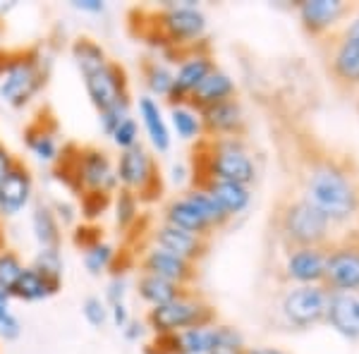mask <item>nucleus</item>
<instances>
[{
  "instance_id": "f257e3e1",
  "label": "nucleus",
  "mask_w": 359,
  "mask_h": 354,
  "mask_svg": "<svg viewBox=\"0 0 359 354\" xmlns=\"http://www.w3.org/2000/svg\"><path fill=\"white\" fill-rule=\"evenodd\" d=\"M201 179L249 184L257 179V165L242 139L201 137L192 151V184Z\"/></svg>"
},
{
  "instance_id": "f03ea898",
  "label": "nucleus",
  "mask_w": 359,
  "mask_h": 354,
  "mask_svg": "<svg viewBox=\"0 0 359 354\" xmlns=\"http://www.w3.org/2000/svg\"><path fill=\"white\" fill-rule=\"evenodd\" d=\"M273 228L287 252L302 247H328L335 225L304 196H280L273 208Z\"/></svg>"
},
{
  "instance_id": "7ed1b4c3",
  "label": "nucleus",
  "mask_w": 359,
  "mask_h": 354,
  "mask_svg": "<svg viewBox=\"0 0 359 354\" xmlns=\"http://www.w3.org/2000/svg\"><path fill=\"white\" fill-rule=\"evenodd\" d=\"M149 34L147 36L158 39V46L172 50V53H184V50H192L194 46L206 34V15L192 3V0H184L182 5H165L163 10L154 13L149 17Z\"/></svg>"
},
{
  "instance_id": "20e7f679",
  "label": "nucleus",
  "mask_w": 359,
  "mask_h": 354,
  "mask_svg": "<svg viewBox=\"0 0 359 354\" xmlns=\"http://www.w3.org/2000/svg\"><path fill=\"white\" fill-rule=\"evenodd\" d=\"M48 82V69L36 48L15 50L0 65V98L13 108H25Z\"/></svg>"
},
{
  "instance_id": "39448f33",
  "label": "nucleus",
  "mask_w": 359,
  "mask_h": 354,
  "mask_svg": "<svg viewBox=\"0 0 359 354\" xmlns=\"http://www.w3.org/2000/svg\"><path fill=\"white\" fill-rule=\"evenodd\" d=\"M213 323H218V313L211 301H206L196 290H189L182 297L168 301L163 306H154L147 313V326L156 335L180 333V330L213 326Z\"/></svg>"
},
{
  "instance_id": "423d86ee",
  "label": "nucleus",
  "mask_w": 359,
  "mask_h": 354,
  "mask_svg": "<svg viewBox=\"0 0 359 354\" xmlns=\"http://www.w3.org/2000/svg\"><path fill=\"white\" fill-rule=\"evenodd\" d=\"M115 175H118L120 189H127L139 196V201H151L163 189L158 163L142 144L120 151L115 161Z\"/></svg>"
},
{
  "instance_id": "0eeeda50",
  "label": "nucleus",
  "mask_w": 359,
  "mask_h": 354,
  "mask_svg": "<svg viewBox=\"0 0 359 354\" xmlns=\"http://www.w3.org/2000/svg\"><path fill=\"white\" fill-rule=\"evenodd\" d=\"M67 179L72 187H77L84 194H106L111 196L118 191V175L115 163L103 149L84 147L77 151L72 163L67 165Z\"/></svg>"
},
{
  "instance_id": "6e6552de",
  "label": "nucleus",
  "mask_w": 359,
  "mask_h": 354,
  "mask_svg": "<svg viewBox=\"0 0 359 354\" xmlns=\"http://www.w3.org/2000/svg\"><path fill=\"white\" fill-rule=\"evenodd\" d=\"M323 285L331 292H359V232L347 230L331 242Z\"/></svg>"
},
{
  "instance_id": "1a4fd4ad",
  "label": "nucleus",
  "mask_w": 359,
  "mask_h": 354,
  "mask_svg": "<svg viewBox=\"0 0 359 354\" xmlns=\"http://www.w3.org/2000/svg\"><path fill=\"white\" fill-rule=\"evenodd\" d=\"M331 290L326 285H294L280 301L283 318L292 328L306 330L326 321V306Z\"/></svg>"
},
{
  "instance_id": "9d476101",
  "label": "nucleus",
  "mask_w": 359,
  "mask_h": 354,
  "mask_svg": "<svg viewBox=\"0 0 359 354\" xmlns=\"http://www.w3.org/2000/svg\"><path fill=\"white\" fill-rule=\"evenodd\" d=\"M82 79H84L86 96H89L91 106H94L98 113H106V110L123 106V103H132L127 72L118 62L108 60L101 69L86 74Z\"/></svg>"
},
{
  "instance_id": "9b49d317",
  "label": "nucleus",
  "mask_w": 359,
  "mask_h": 354,
  "mask_svg": "<svg viewBox=\"0 0 359 354\" xmlns=\"http://www.w3.org/2000/svg\"><path fill=\"white\" fill-rule=\"evenodd\" d=\"M139 268H142V273H149V275L175 282L180 287H192L199 280V266L161 247L147 249L139 259Z\"/></svg>"
},
{
  "instance_id": "f8f14e48",
  "label": "nucleus",
  "mask_w": 359,
  "mask_h": 354,
  "mask_svg": "<svg viewBox=\"0 0 359 354\" xmlns=\"http://www.w3.org/2000/svg\"><path fill=\"white\" fill-rule=\"evenodd\" d=\"M216 69V60L208 50H201L199 46H194L192 50H187V55H182L180 67L172 79V91L168 96V103L172 106H184L189 94L199 86L208 74Z\"/></svg>"
},
{
  "instance_id": "ddd939ff",
  "label": "nucleus",
  "mask_w": 359,
  "mask_h": 354,
  "mask_svg": "<svg viewBox=\"0 0 359 354\" xmlns=\"http://www.w3.org/2000/svg\"><path fill=\"white\" fill-rule=\"evenodd\" d=\"M304 32L314 39H323L343 25L347 15L355 13V5L345 0H304L297 8Z\"/></svg>"
},
{
  "instance_id": "4468645a",
  "label": "nucleus",
  "mask_w": 359,
  "mask_h": 354,
  "mask_svg": "<svg viewBox=\"0 0 359 354\" xmlns=\"http://www.w3.org/2000/svg\"><path fill=\"white\" fill-rule=\"evenodd\" d=\"M201 137H233L242 139L247 132V118L237 98H228L216 106L199 110Z\"/></svg>"
},
{
  "instance_id": "2eb2a0df",
  "label": "nucleus",
  "mask_w": 359,
  "mask_h": 354,
  "mask_svg": "<svg viewBox=\"0 0 359 354\" xmlns=\"http://www.w3.org/2000/svg\"><path fill=\"white\" fill-rule=\"evenodd\" d=\"M328 247H302L287 252L285 266H283L287 280L297 285H323Z\"/></svg>"
},
{
  "instance_id": "dca6fc26",
  "label": "nucleus",
  "mask_w": 359,
  "mask_h": 354,
  "mask_svg": "<svg viewBox=\"0 0 359 354\" xmlns=\"http://www.w3.org/2000/svg\"><path fill=\"white\" fill-rule=\"evenodd\" d=\"M34 194V177L32 170L17 161L13 170L0 179V216L10 218L27 208Z\"/></svg>"
},
{
  "instance_id": "f3484780",
  "label": "nucleus",
  "mask_w": 359,
  "mask_h": 354,
  "mask_svg": "<svg viewBox=\"0 0 359 354\" xmlns=\"http://www.w3.org/2000/svg\"><path fill=\"white\" fill-rule=\"evenodd\" d=\"M154 247H161V249H165V252H172V254H177V257L192 261V264H199L208 254V249H211V240L192 235V232L177 230L168 223H161L158 228L154 230Z\"/></svg>"
},
{
  "instance_id": "a211bd4d",
  "label": "nucleus",
  "mask_w": 359,
  "mask_h": 354,
  "mask_svg": "<svg viewBox=\"0 0 359 354\" xmlns=\"http://www.w3.org/2000/svg\"><path fill=\"white\" fill-rule=\"evenodd\" d=\"M335 333L347 340H359V292H331L326 321Z\"/></svg>"
},
{
  "instance_id": "6ab92c4d",
  "label": "nucleus",
  "mask_w": 359,
  "mask_h": 354,
  "mask_svg": "<svg viewBox=\"0 0 359 354\" xmlns=\"http://www.w3.org/2000/svg\"><path fill=\"white\" fill-rule=\"evenodd\" d=\"M235 91H237V86L233 82V77H230L228 72H223V69H213L211 74L201 82L196 89L189 94L187 98V103L184 106H189L192 110H204L208 106H216V103H221V101H228V98H235Z\"/></svg>"
},
{
  "instance_id": "aec40b11",
  "label": "nucleus",
  "mask_w": 359,
  "mask_h": 354,
  "mask_svg": "<svg viewBox=\"0 0 359 354\" xmlns=\"http://www.w3.org/2000/svg\"><path fill=\"white\" fill-rule=\"evenodd\" d=\"M163 213H165L163 223L172 225V228H177V230L192 232V235H199V237H206V240H211L213 228L208 225V220L201 216L199 211H196V206L184 194L168 201Z\"/></svg>"
},
{
  "instance_id": "412c9836",
  "label": "nucleus",
  "mask_w": 359,
  "mask_h": 354,
  "mask_svg": "<svg viewBox=\"0 0 359 354\" xmlns=\"http://www.w3.org/2000/svg\"><path fill=\"white\" fill-rule=\"evenodd\" d=\"M192 187L204 189L206 194H211L216 199V204L228 213L230 218L240 216L242 211L249 206L252 201V191L245 184L237 182H223V179H201V182H194Z\"/></svg>"
},
{
  "instance_id": "4be33fe9",
  "label": "nucleus",
  "mask_w": 359,
  "mask_h": 354,
  "mask_svg": "<svg viewBox=\"0 0 359 354\" xmlns=\"http://www.w3.org/2000/svg\"><path fill=\"white\" fill-rule=\"evenodd\" d=\"M137 110H139V120L144 125V132H147L151 147L158 151V154H165L170 149V130H168V123L161 113L158 101L151 96H139L137 101Z\"/></svg>"
},
{
  "instance_id": "5701e85b",
  "label": "nucleus",
  "mask_w": 359,
  "mask_h": 354,
  "mask_svg": "<svg viewBox=\"0 0 359 354\" xmlns=\"http://www.w3.org/2000/svg\"><path fill=\"white\" fill-rule=\"evenodd\" d=\"M27 149L36 156L41 163H55L60 158V147L55 139V127H48V118L39 115V120H34L25 132Z\"/></svg>"
},
{
  "instance_id": "b1692460",
  "label": "nucleus",
  "mask_w": 359,
  "mask_h": 354,
  "mask_svg": "<svg viewBox=\"0 0 359 354\" xmlns=\"http://www.w3.org/2000/svg\"><path fill=\"white\" fill-rule=\"evenodd\" d=\"M57 290H60V282L48 280V278L41 275L34 266H25V271L17 278L10 297L22 299V301H43L57 294Z\"/></svg>"
},
{
  "instance_id": "393cba45",
  "label": "nucleus",
  "mask_w": 359,
  "mask_h": 354,
  "mask_svg": "<svg viewBox=\"0 0 359 354\" xmlns=\"http://www.w3.org/2000/svg\"><path fill=\"white\" fill-rule=\"evenodd\" d=\"M194 287H180L175 282H168L163 278H156V275H149V273H142L137 280V294L147 301L149 306H163L168 301L182 297L184 292H189Z\"/></svg>"
},
{
  "instance_id": "a878e982",
  "label": "nucleus",
  "mask_w": 359,
  "mask_h": 354,
  "mask_svg": "<svg viewBox=\"0 0 359 354\" xmlns=\"http://www.w3.org/2000/svg\"><path fill=\"white\" fill-rule=\"evenodd\" d=\"M32 230L39 242V249H60L62 228H60V220H57L53 213V206H48V204L34 206Z\"/></svg>"
},
{
  "instance_id": "bb28decb",
  "label": "nucleus",
  "mask_w": 359,
  "mask_h": 354,
  "mask_svg": "<svg viewBox=\"0 0 359 354\" xmlns=\"http://www.w3.org/2000/svg\"><path fill=\"white\" fill-rule=\"evenodd\" d=\"M72 60L77 69L82 72V77L86 74L96 72V69H101L103 65L108 62V53L103 50V46L94 41V39L89 36H79L77 41L72 43Z\"/></svg>"
},
{
  "instance_id": "cd10ccee",
  "label": "nucleus",
  "mask_w": 359,
  "mask_h": 354,
  "mask_svg": "<svg viewBox=\"0 0 359 354\" xmlns=\"http://www.w3.org/2000/svg\"><path fill=\"white\" fill-rule=\"evenodd\" d=\"M144 72V84H147L149 94L158 96V98H168L172 91V79H175V72L161 60H147L142 65Z\"/></svg>"
},
{
  "instance_id": "c85d7f7f",
  "label": "nucleus",
  "mask_w": 359,
  "mask_h": 354,
  "mask_svg": "<svg viewBox=\"0 0 359 354\" xmlns=\"http://www.w3.org/2000/svg\"><path fill=\"white\" fill-rule=\"evenodd\" d=\"M184 196H187V199L196 206V211H199L201 216H204V218L208 220V225L213 228V232L225 228V225L230 223V216H228V213H225L223 208L216 204V199H213L211 194H206L204 189L189 187L187 191H184Z\"/></svg>"
},
{
  "instance_id": "c756f323",
  "label": "nucleus",
  "mask_w": 359,
  "mask_h": 354,
  "mask_svg": "<svg viewBox=\"0 0 359 354\" xmlns=\"http://www.w3.org/2000/svg\"><path fill=\"white\" fill-rule=\"evenodd\" d=\"M139 206H142V201H139L137 194H132V191L127 189H118L113 196V211H115V223H118L120 230H130L137 225L139 220Z\"/></svg>"
},
{
  "instance_id": "7c9ffc66",
  "label": "nucleus",
  "mask_w": 359,
  "mask_h": 354,
  "mask_svg": "<svg viewBox=\"0 0 359 354\" xmlns=\"http://www.w3.org/2000/svg\"><path fill=\"white\" fill-rule=\"evenodd\" d=\"M115 259H118V252H115L113 245H108V242H96V245L86 247L84 254H82V261L86 266V271L91 273V275H101V273H106L111 266L115 264Z\"/></svg>"
},
{
  "instance_id": "2f4dec72",
  "label": "nucleus",
  "mask_w": 359,
  "mask_h": 354,
  "mask_svg": "<svg viewBox=\"0 0 359 354\" xmlns=\"http://www.w3.org/2000/svg\"><path fill=\"white\" fill-rule=\"evenodd\" d=\"M170 125L182 139H201V120L199 113L189 106H172L170 108Z\"/></svg>"
},
{
  "instance_id": "473e14b6",
  "label": "nucleus",
  "mask_w": 359,
  "mask_h": 354,
  "mask_svg": "<svg viewBox=\"0 0 359 354\" xmlns=\"http://www.w3.org/2000/svg\"><path fill=\"white\" fill-rule=\"evenodd\" d=\"M22 271H25L22 259L17 257L15 252H10V249H0V290H3V292H8V294L13 292Z\"/></svg>"
},
{
  "instance_id": "72a5a7b5",
  "label": "nucleus",
  "mask_w": 359,
  "mask_h": 354,
  "mask_svg": "<svg viewBox=\"0 0 359 354\" xmlns=\"http://www.w3.org/2000/svg\"><path fill=\"white\" fill-rule=\"evenodd\" d=\"M34 268L41 275H46L48 280L60 282L62 285V257L60 249H39V254L34 257Z\"/></svg>"
},
{
  "instance_id": "f704fd0d",
  "label": "nucleus",
  "mask_w": 359,
  "mask_h": 354,
  "mask_svg": "<svg viewBox=\"0 0 359 354\" xmlns=\"http://www.w3.org/2000/svg\"><path fill=\"white\" fill-rule=\"evenodd\" d=\"M111 139H113V144L120 151H127V149L137 147V144H139V125H137V120L132 118V115H130V118H125L123 123H120L113 130Z\"/></svg>"
},
{
  "instance_id": "c9c22d12",
  "label": "nucleus",
  "mask_w": 359,
  "mask_h": 354,
  "mask_svg": "<svg viewBox=\"0 0 359 354\" xmlns=\"http://www.w3.org/2000/svg\"><path fill=\"white\" fill-rule=\"evenodd\" d=\"M82 313H84L86 323L94 328H103L108 323V304H106V299L96 297V294H91V297H86L82 301Z\"/></svg>"
},
{
  "instance_id": "e433bc0d",
  "label": "nucleus",
  "mask_w": 359,
  "mask_h": 354,
  "mask_svg": "<svg viewBox=\"0 0 359 354\" xmlns=\"http://www.w3.org/2000/svg\"><path fill=\"white\" fill-rule=\"evenodd\" d=\"M82 196H84V201H82L84 216L91 220H94L98 213L106 211L108 204H111V196H106V194H82Z\"/></svg>"
},
{
  "instance_id": "4c0bfd02",
  "label": "nucleus",
  "mask_w": 359,
  "mask_h": 354,
  "mask_svg": "<svg viewBox=\"0 0 359 354\" xmlns=\"http://www.w3.org/2000/svg\"><path fill=\"white\" fill-rule=\"evenodd\" d=\"M125 297H127V280H125V275L115 273L106 287V304L108 306L118 304V301H125Z\"/></svg>"
},
{
  "instance_id": "58836bf2",
  "label": "nucleus",
  "mask_w": 359,
  "mask_h": 354,
  "mask_svg": "<svg viewBox=\"0 0 359 354\" xmlns=\"http://www.w3.org/2000/svg\"><path fill=\"white\" fill-rule=\"evenodd\" d=\"M22 333V323L15 313H8L5 318H0V338L5 340H17Z\"/></svg>"
},
{
  "instance_id": "ea45409f",
  "label": "nucleus",
  "mask_w": 359,
  "mask_h": 354,
  "mask_svg": "<svg viewBox=\"0 0 359 354\" xmlns=\"http://www.w3.org/2000/svg\"><path fill=\"white\" fill-rule=\"evenodd\" d=\"M130 309H127V304L125 301H118V304H111L108 306V321H113V326L115 328H120L123 330L127 323H130Z\"/></svg>"
},
{
  "instance_id": "a19ab883",
  "label": "nucleus",
  "mask_w": 359,
  "mask_h": 354,
  "mask_svg": "<svg viewBox=\"0 0 359 354\" xmlns=\"http://www.w3.org/2000/svg\"><path fill=\"white\" fill-rule=\"evenodd\" d=\"M72 8L79 13H91V15H101L106 10L103 0H72Z\"/></svg>"
},
{
  "instance_id": "79ce46f5",
  "label": "nucleus",
  "mask_w": 359,
  "mask_h": 354,
  "mask_svg": "<svg viewBox=\"0 0 359 354\" xmlns=\"http://www.w3.org/2000/svg\"><path fill=\"white\" fill-rule=\"evenodd\" d=\"M17 158L13 156V151H10L8 147H5L3 142H0V179H3L5 175H8L10 170L15 168Z\"/></svg>"
},
{
  "instance_id": "37998d69",
  "label": "nucleus",
  "mask_w": 359,
  "mask_h": 354,
  "mask_svg": "<svg viewBox=\"0 0 359 354\" xmlns=\"http://www.w3.org/2000/svg\"><path fill=\"white\" fill-rule=\"evenodd\" d=\"M123 335L130 342H137L144 335V323L137 321V318H130V323H127V326L123 328Z\"/></svg>"
},
{
  "instance_id": "c03bdc74",
  "label": "nucleus",
  "mask_w": 359,
  "mask_h": 354,
  "mask_svg": "<svg viewBox=\"0 0 359 354\" xmlns=\"http://www.w3.org/2000/svg\"><path fill=\"white\" fill-rule=\"evenodd\" d=\"M10 299H13V297L0 290V318H5L8 313H13V311H10Z\"/></svg>"
},
{
  "instance_id": "a18cd8bd",
  "label": "nucleus",
  "mask_w": 359,
  "mask_h": 354,
  "mask_svg": "<svg viewBox=\"0 0 359 354\" xmlns=\"http://www.w3.org/2000/svg\"><path fill=\"white\" fill-rule=\"evenodd\" d=\"M242 354H285V352L273 350V347H245Z\"/></svg>"
},
{
  "instance_id": "49530a36",
  "label": "nucleus",
  "mask_w": 359,
  "mask_h": 354,
  "mask_svg": "<svg viewBox=\"0 0 359 354\" xmlns=\"http://www.w3.org/2000/svg\"><path fill=\"white\" fill-rule=\"evenodd\" d=\"M357 108H359V103H357Z\"/></svg>"
}]
</instances>
